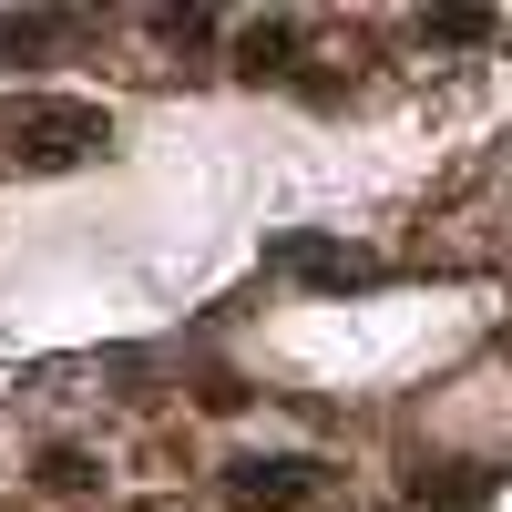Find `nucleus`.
<instances>
[{"label":"nucleus","mask_w":512,"mask_h":512,"mask_svg":"<svg viewBox=\"0 0 512 512\" xmlns=\"http://www.w3.org/2000/svg\"><path fill=\"white\" fill-rule=\"evenodd\" d=\"M113 144V113L103 103H62V93H31L0 113V164L21 175H62V164H93Z\"/></svg>","instance_id":"obj_1"},{"label":"nucleus","mask_w":512,"mask_h":512,"mask_svg":"<svg viewBox=\"0 0 512 512\" xmlns=\"http://www.w3.org/2000/svg\"><path fill=\"white\" fill-rule=\"evenodd\" d=\"M308 492H318V461H297V451L226 461V502H246V512H287V502H308Z\"/></svg>","instance_id":"obj_2"},{"label":"nucleus","mask_w":512,"mask_h":512,"mask_svg":"<svg viewBox=\"0 0 512 512\" xmlns=\"http://www.w3.org/2000/svg\"><path fill=\"white\" fill-rule=\"evenodd\" d=\"M277 267H297L308 287H379V256L328 246V236H287V246H277Z\"/></svg>","instance_id":"obj_3"},{"label":"nucleus","mask_w":512,"mask_h":512,"mask_svg":"<svg viewBox=\"0 0 512 512\" xmlns=\"http://www.w3.org/2000/svg\"><path fill=\"white\" fill-rule=\"evenodd\" d=\"M410 502H420V512H482V502H492V472H472V461H441V472L410 482Z\"/></svg>","instance_id":"obj_4"},{"label":"nucleus","mask_w":512,"mask_h":512,"mask_svg":"<svg viewBox=\"0 0 512 512\" xmlns=\"http://www.w3.org/2000/svg\"><path fill=\"white\" fill-rule=\"evenodd\" d=\"M236 62H246V72H287V62H297V21H246V31H236Z\"/></svg>","instance_id":"obj_5"},{"label":"nucleus","mask_w":512,"mask_h":512,"mask_svg":"<svg viewBox=\"0 0 512 512\" xmlns=\"http://www.w3.org/2000/svg\"><path fill=\"white\" fill-rule=\"evenodd\" d=\"M93 482H103V472H93V451H72V441H62V451H41V492H93Z\"/></svg>","instance_id":"obj_6"},{"label":"nucleus","mask_w":512,"mask_h":512,"mask_svg":"<svg viewBox=\"0 0 512 512\" xmlns=\"http://www.w3.org/2000/svg\"><path fill=\"white\" fill-rule=\"evenodd\" d=\"M52 31H62V21H41V11H31V21H0V72H11V62H31Z\"/></svg>","instance_id":"obj_7"},{"label":"nucleus","mask_w":512,"mask_h":512,"mask_svg":"<svg viewBox=\"0 0 512 512\" xmlns=\"http://www.w3.org/2000/svg\"><path fill=\"white\" fill-rule=\"evenodd\" d=\"M420 31H431V41H492V11H431Z\"/></svg>","instance_id":"obj_8"},{"label":"nucleus","mask_w":512,"mask_h":512,"mask_svg":"<svg viewBox=\"0 0 512 512\" xmlns=\"http://www.w3.org/2000/svg\"><path fill=\"white\" fill-rule=\"evenodd\" d=\"M205 410H246V379H226V369H205V390H195Z\"/></svg>","instance_id":"obj_9"}]
</instances>
